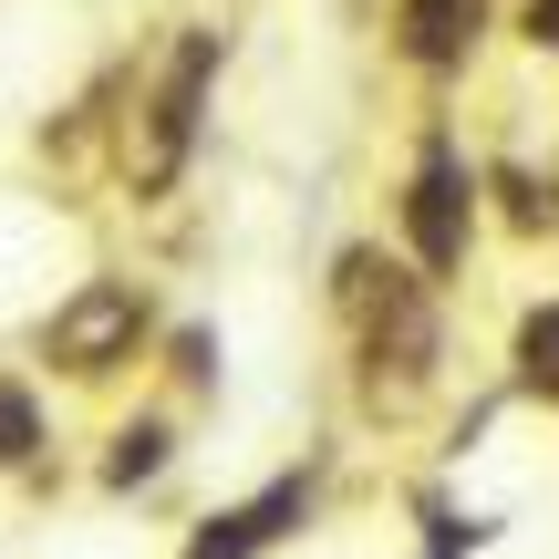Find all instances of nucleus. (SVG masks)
Here are the masks:
<instances>
[{
	"label": "nucleus",
	"mask_w": 559,
	"mask_h": 559,
	"mask_svg": "<svg viewBox=\"0 0 559 559\" xmlns=\"http://www.w3.org/2000/svg\"><path fill=\"white\" fill-rule=\"evenodd\" d=\"M477 41V0H404V52L415 62H466Z\"/></svg>",
	"instance_id": "obj_5"
},
{
	"label": "nucleus",
	"mask_w": 559,
	"mask_h": 559,
	"mask_svg": "<svg viewBox=\"0 0 559 559\" xmlns=\"http://www.w3.org/2000/svg\"><path fill=\"white\" fill-rule=\"evenodd\" d=\"M32 436H41V425H32V394H11V383H0V466L32 456Z\"/></svg>",
	"instance_id": "obj_7"
},
{
	"label": "nucleus",
	"mask_w": 559,
	"mask_h": 559,
	"mask_svg": "<svg viewBox=\"0 0 559 559\" xmlns=\"http://www.w3.org/2000/svg\"><path fill=\"white\" fill-rule=\"evenodd\" d=\"M207 62H218V41H187L177 52V73H166V94H156V135H145V187H166L177 177V156H187V135H198V83H207Z\"/></svg>",
	"instance_id": "obj_4"
},
{
	"label": "nucleus",
	"mask_w": 559,
	"mask_h": 559,
	"mask_svg": "<svg viewBox=\"0 0 559 559\" xmlns=\"http://www.w3.org/2000/svg\"><path fill=\"white\" fill-rule=\"evenodd\" d=\"M404 228H415V260H425V270H456V260H466V166L445 156V145H436V156L415 166V198H404Z\"/></svg>",
	"instance_id": "obj_3"
},
{
	"label": "nucleus",
	"mask_w": 559,
	"mask_h": 559,
	"mask_svg": "<svg viewBox=\"0 0 559 559\" xmlns=\"http://www.w3.org/2000/svg\"><path fill=\"white\" fill-rule=\"evenodd\" d=\"M519 373L539 383V394H559V311H528V332H519Z\"/></svg>",
	"instance_id": "obj_6"
},
{
	"label": "nucleus",
	"mask_w": 559,
	"mask_h": 559,
	"mask_svg": "<svg viewBox=\"0 0 559 559\" xmlns=\"http://www.w3.org/2000/svg\"><path fill=\"white\" fill-rule=\"evenodd\" d=\"M528 32H539V41H559V0H528Z\"/></svg>",
	"instance_id": "obj_9"
},
{
	"label": "nucleus",
	"mask_w": 559,
	"mask_h": 559,
	"mask_svg": "<svg viewBox=\"0 0 559 559\" xmlns=\"http://www.w3.org/2000/svg\"><path fill=\"white\" fill-rule=\"evenodd\" d=\"M156 466H166V436H156V425H135V436L115 445V487H135V477H156Z\"/></svg>",
	"instance_id": "obj_8"
},
{
	"label": "nucleus",
	"mask_w": 559,
	"mask_h": 559,
	"mask_svg": "<svg viewBox=\"0 0 559 559\" xmlns=\"http://www.w3.org/2000/svg\"><path fill=\"white\" fill-rule=\"evenodd\" d=\"M342 311H353L362 353H373V383H383V362H394L404 383L436 362V311H425V280H404L394 260L353 249V260H342Z\"/></svg>",
	"instance_id": "obj_1"
},
{
	"label": "nucleus",
	"mask_w": 559,
	"mask_h": 559,
	"mask_svg": "<svg viewBox=\"0 0 559 559\" xmlns=\"http://www.w3.org/2000/svg\"><path fill=\"white\" fill-rule=\"evenodd\" d=\"M135 332H145V300H135V280H83V290L62 300L52 321H41V353H52L62 373H104V362H115Z\"/></svg>",
	"instance_id": "obj_2"
}]
</instances>
